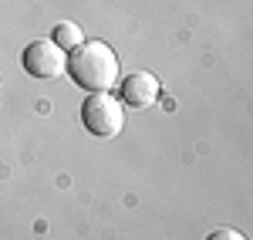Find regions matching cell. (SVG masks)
<instances>
[{
	"mask_svg": "<svg viewBox=\"0 0 253 240\" xmlns=\"http://www.w3.org/2000/svg\"><path fill=\"white\" fill-rule=\"evenodd\" d=\"M68 71L88 92H108L118 85V54L105 41H81L68 58Z\"/></svg>",
	"mask_w": 253,
	"mask_h": 240,
	"instance_id": "6da1fadb",
	"label": "cell"
},
{
	"mask_svg": "<svg viewBox=\"0 0 253 240\" xmlns=\"http://www.w3.org/2000/svg\"><path fill=\"white\" fill-rule=\"evenodd\" d=\"M159 98V78L149 75V71H135L122 81V101L125 105H135V108H145Z\"/></svg>",
	"mask_w": 253,
	"mask_h": 240,
	"instance_id": "277c9868",
	"label": "cell"
},
{
	"mask_svg": "<svg viewBox=\"0 0 253 240\" xmlns=\"http://www.w3.org/2000/svg\"><path fill=\"white\" fill-rule=\"evenodd\" d=\"M51 41L58 44L61 51H75L81 41H84V34H81V27H78V24L64 20V24H58V27H54V38H51Z\"/></svg>",
	"mask_w": 253,
	"mask_h": 240,
	"instance_id": "5b68a950",
	"label": "cell"
},
{
	"mask_svg": "<svg viewBox=\"0 0 253 240\" xmlns=\"http://www.w3.org/2000/svg\"><path fill=\"white\" fill-rule=\"evenodd\" d=\"M24 68L34 78H58L68 71V51H61L51 38H38L24 48Z\"/></svg>",
	"mask_w": 253,
	"mask_h": 240,
	"instance_id": "3957f363",
	"label": "cell"
},
{
	"mask_svg": "<svg viewBox=\"0 0 253 240\" xmlns=\"http://www.w3.org/2000/svg\"><path fill=\"white\" fill-rule=\"evenodd\" d=\"M81 122L88 125V132L95 136H118L122 125H125V112H122V101L108 92H95L88 95L84 105H81Z\"/></svg>",
	"mask_w": 253,
	"mask_h": 240,
	"instance_id": "7a4b0ae2",
	"label": "cell"
},
{
	"mask_svg": "<svg viewBox=\"0 0 253 240\" xmlns=\"http://www.w3.org/2000/svg\"><path fill=\"white\" fill-rule=\"evenodd\" d=\"M210 240H243V234H236V230H216Z\"/></svg>",
	"mask_w": 253,
	"mask_h": 240,
	"instance_id": "8992f818",
	"label": "cell"
}]
</instances>
